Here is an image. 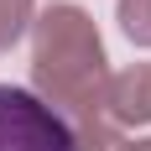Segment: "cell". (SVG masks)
Masks as SVG:
<instances>
[{
	"instance_id": "1",
	"label": "cell",
	"mask_w": 151,
	"mask_h": 151,
	"mask_svg": "<svg viewBox=\"0 0 151 151\" xmlns=\"http://www.w3.org/2000/svg\"><path fill=\"white\" fill-rule=\"evenodd\" d=\"M31 83L68 125H89L109 99V58L94 16L73 0H52L31 21Z\"/></svg>"
},
{
	"instance_id": "2",
	"label": "cell",
	"mask_w": 151,
	"mask_h": 151,
	"mask_svg": "<svg viewBox=\"0 0 151 151\" xmlns=\"http://www.w3.org/2000/svg\"><path fill=\"white\" fill-rule=\"evenodd\" d=\"M0 151H78L73 125L31 89L0 83Z\"/></svg>"
},
{
	"instance_id": "3",
	"label": "cell",
	"mask_w": 151,
	"mask_h": 151,
	"mask_svg": "<svg viewBox=\"0 0 151 151\" xmlns=\"http://www.w3.org/2000/svg\"><path fill=\"white\" fill-rule=\"evenodd\" d=\"M104 115L115 125H151V63H136L109 78Z\"/></svg>"
},
{
	"instance_id": "4",
	"label": "cell",
	"mask_w": 151,
	"mask_h": 151,
	"mask_svg": "<svg viewBox=\"0 0 151 151\" xmlns=\"http://www.w3.org/2000/svg\"><path fill=\"white\" fill-rule=\"evenodd\" d=\"M73 146L78 151H130V141L120 136V125L89 120V125H73Z\"/></svg>"
},
{
	"instance_id": "5",
	"label": "cell",
	"mask_w": 151,
	"mask_h": 151,
	"mask_svg": "<svg viewBox=\"0 0 151 151\" xmlns=\"http://www.w3.org/2000/svg\"><path fill=\"white\" fill-rule=\"evenodd\" d=\"M115 16L136 47H151V0H115Z\"/></svg>"
},
{
	"instance_id": "6",
	"label": "cell",
	"mask_w": 151,
	"mask_h": 151,
	"mask_svg": "<svg viewBox=\"0 0 151 151\" xmlns=\"http://www.w3.org/2000/svg\"><path fill=\"white\" fill-rule=\"evenodd\" d=\"M31 21H37V0H0V47H16Z\"/></svg>"
},
{
	"instance_id": "7",
	"label": "cell",
	"mask_w": 151,
	"mask_h": 151,
	"mask_svg": "<svg viewBox=\"0 0 151 151\" xmlns=\"http://www.w3.org/2000/svg\"><path fill=\"white\" fill-rule=\"evenodd\" d=\"M130 151H151V136L146 141H130Z\"/></svg>"
}]
</instances>
